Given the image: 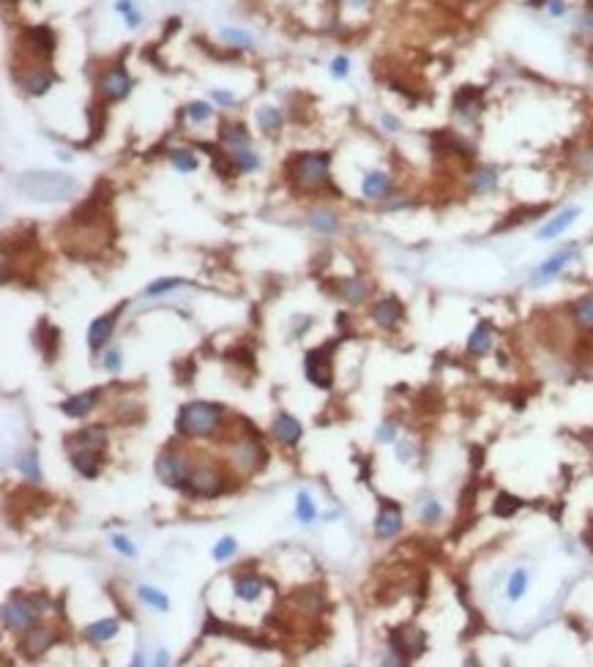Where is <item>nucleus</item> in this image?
<instances>
[{
    "instance_id": "27",
    "label": "nucleus",
    "mask_w": 593,
    "mask_h": 667,
    "mask_svg": "<svg viewBox=\"0 0 593 667\" xmlns=\"http://www.w3.org/2000/svg\"><path fill=\"white\" fill-rule=\"evenodd\" d=\"M520 506H523V501H520V498H514V495H508V492H501V495L495 498L492 514L506 520V517H511V514H517V511H520Z\"/></svg>"
},
{
    "instance_id": "2",
    "label": "nucleus",
    "mask_w": 593,
    "mask_h": 667,
    "mask_svg": "<svg viewBox=\"0 0 593 667\" xmlns=\"http://www.w3.org/2000/svg\"><path fill=\"white\" fill-rule=\"evenodd\" d=\"M222 407L210 402H189L181 407V416H178V432L186 435V438H194V435H213L222 424Z\"/></svg>"
},
{
    "instance_id": "12",
    "label": "nucleus",
    "mask_w": 593,
    "mask_h": 667,
    "mask_svg": "<svg viewBox=\"0 0 593 667\" xmlns=\"http://www.w3.org/2000/svg\"><path fill=\"white\" fill-rule=\"evenodd\" d=\"M454 110H456L465 121H473V118L481 112V88L465 85V88L454 96Z\"/></svg>"
},
{
    "instance_id": "22",
    "label": "nucleus",
    "mask_w": 593,
    "mask_h": 667,
    "mask_svg": "<svg viewBox=\"0 0 593 667\" xmlns=\"http://www.w3.org/2000/svg\"><path fill=\"white\" fill-rule=\"evenodd\" d=\"M489 348H492V329H489V323H479L468 339V351L473 356H484Z\"/></svg>"
},
{
    "instance_id": "20",
    "label": "nucleus",
    "mask_w": 593,
    "mask_h": 667,
    "mask_svg": "<svg viewBox=\"0 0 593 667\" xmlns=\"http://www.w3.org/2000/svg\"><path fill=\"white\" fill-rule=\"evenodd\" d=\"M200 148H203V151H205V154L210 156V164H213V170H216V176H219V178H230V176H233V170H238V167H235V161H233V156H230V154L225 156V154H222L216 145L200 142Z\"/></svg>"
},
{
    "instance_id": "57",
    "label": "nucleus",
    "mask_w": 593,
    "mask_h": 667,
    "mask_svg": "<svg viewBox=\"0 0 593 667\" xmlns=\"http://www.w3.org/2000/svg\"><path fill=\"white\" fill-rule=\"evenodd\" d=\"M167 662H170V656H167V653L161 651V653L156 656V665H167Z\"/></svg>"
},
{
    "instance_id": "23",
    "label": "nucleus",
    "mask_w": 593,
    "mask_h": 667,
    "mask_svg": "<svg viewBox=\"0 0 593 667\" xmlns=\"http://www.w3.org/2000/svg\"><path fill=\"white\" fill-rule=\"evenodd\" d=\"M255 454H262V449H260V443H257V438L246 440V443H241V446L235 449V462H238L244 471H257L260 465H255Z\"/></svg>"
},
{
    "instance_id": "11",
    "label": "nucleus",
    "mask_w": 593,
    "mask_h": 667,
    "mask_svg": "<svg viewBox=\"0 0 593 667\" xmlns=\"http://www.w3.org/2000/svg\"><path fill=\"white\" fill-rule=\"evenodd\" d=\"M400 528H402L400 506H397L394 501H383L380 514H378V520H375V533H378V539H391V536H397Z\"/></svg>"
},
{
    "instance_id": "36",
    "label": "nucleus",
    "mask_w": 593,
    "mask_h": 667,
    "mask_svg": "<svg viewBox=\"0 0 593 667\" xmlns=\"http://www.w3.org/2000/svg\"><path fill=\"white\" fill-rule=\"evenodd\" d=\"M296 514H298V520L301 523H312L314 520V503H312V498H309V492H298V498H296Z\"/></svg>"
},
{
    "instance_id": "47",
    "label": "nucleus",
    "mask_w": 593,
    "mask_h": 667,
    "mask_svg": "<svg viewBox=\"0 0 593 667\" xmlns=\"http://www.w3.org/2000/svg\"><path fill=\"white\" fill-rule=\"evenodd\" d=\"M440 514H443V509H440V503H437V501H427V503H424L421 517H424L427 523H435V520H440Z\"/></svg>"
},
{
    "instance_id": "41",
    "label": "nucleus",
    "mask_w": 593,
    "mask_h": 667,
    "mask_svg": "<svg viewBox=\"0 0 593 667\" xmlns=\"http://www.w3.org/2000/svg\"><path fill=\"white\" fill-rule=\"evenodd\" d=\"M230 156H233V161H235V167H238V170H244V173L255 170V167L260 164L257 156H255L252 151H246V148H241V151H230Z\"/></svg>"
},
{
    "instance_id": "53",
    "label": "nucleus",
    "mask_w": 593,
    "mask_h": 667,
    "mask_svg": "<svg viewBox=\"0 0 593 667\" xmlns=\"http://www.w3.org/2000/svg\"><path fill=\"white\" fill-rule=\"evenodd\" d=\"M547 6H550V14H555V17H560V14L566 11V3H563V0H547Z\"/></svg>"
},
{
    "instance_id": "3",
    "label": "nucleus",
    "mask_w": 593,
    "mask_h": 667,
    "mask_svg": "<svg viewBox=\"0 0 593 667\" xmlns=\"http://www.w3.org/2000/svg\"><path fill=\"white\" fill-rule=\"evenodd\" d=\"M290 167L296 170L298 186L301 189H320L323 183H328V167H331V156L323 151H312V154H301L290 161Z\"/></svg>"
},
{
    "instance_id": "9",
    "label": "nucleus",
    "mask_w": 593,
    "mask_h": 667,
    "mask_svg": "<svg viewBox=\"0 0 593 667\" xmlns=\"http://www.w3.org/2000/svg\"><path fill=\"white\" fill-rule=\"evenodd\" d=\"M123 312V304H118L109 315L105 317H96L93 323H90V331H87V345H90V351H102L107 345V339L112 336V329H115V320H118V315Z\"/></svg>"
},
{
    "instance_id": "18",
    "label": "nucleus",
    "mask_w": 593,
    "mask_h": 667,
    "mask_svg": "<svg viewBox=\"0 0 593 667\" xmlns=\"http://www.w3.org/2000/svg\"><path fill=\"white\" fill-rule=\"evenodd\" d=\"M274 435H277L284 446H296L298 440H301V424H298L293 416L282 413V416H277V422H274Z\"/></svg>"
},
{
    "instance_id": "49",
    "label": "nucleus",
    "mask_w": 593,
    "mask_h": 667,
    "mask_svg": "<svg viewBox=\"0 0 593 667\" xmlns=\"http://www.w3.org/2000/svg\"><path fill=\"white\" fill-rule=\"evenodd\" d=\"M230 356H233V358H235L238 364H244V367H249V369L255 367V356L246 351V348H235V351L230 353Z\"/></svg>"
},
{
    "instance_id": "43",
    "label": "nucleus",
    "mask_w": 593,
    "mask_h": 667,
    "mask_svg": "<svg viewBox=\"0 0 593 667\" xmlns=\"http://www.w3.org/2000/svg\"><path fill=\"white\" fill-rule=\"evenodd\" d=\"M183 284V279H178V277H170V279H159V282H154L145 293L148 296H159V293H167V290H175V287H181Z\"/></svg>"
},
{
    "instance_id": "8",
    "label": "nucleus",
    "mask_w": 593,
    "mask_h": 667,
    "mask_svg": "<svg viewBox=\"0 0 593 667\" xmlns=\"http://www.w3.org/2000/svg\"><path fill=\"white\" fill-rule=\"evenodd\" d=\"M55 643H58V634H55L53 629H28V634H25L22 643H19V653H22L25 659H36V656L47 653Z\"/></svg>"
},
{
    "instance_id": "38",
    "label": "nucleus",
    "mask_w": 593,
    "mask_h": 667,
    "mask_svg": "<svg viewBox=\"0 0 593 667\" xmlns=\"http://www.w3.org/2000/svg\"><path fill=\"white\" fill-rule=\"evenodd\" d=\"M170 159H173V164L181 170V173H189V170H194L197 167V156H194L192 151H186V148H178V151H173L170 154Z\"/></svg>"
},
{
    "instance_id": "5",
    "label": "nucleus",
    "mask_w": 593,
    "mask_h": 667,
    "mask_svg": "<svg viewBox=\"0 0 593 667\" xmlns=\"http://www.w3.org/2000/svg\"><path fill=\"white\" fill-rule=\"evenodd\" d=\"M156 476L170 487H186V481L192 476V465H189V459L178 454H161L156 459Z\"/></svg>"
},
{
    "instance_id": "45",
    "label": "nucleus",
    "mask_w": 593,
    "mask_h": 667,
    "mask_svg": "<svg viewBox=\"0 0 593 667\" xmlns=\"http://www.w3.org/2000/svg\"><path fill=\"white\" fill-rule=\"evenodd\" d=\"M577 31L582 36H588V38H593V6L582 14V17L577 19Z\"/></svg>"
},
{
    "instance_id": "55",
    "label": "nucleus",
    "mask_w": 593,
    "mask_h": 667,
    "mask_svg": "<svg viewBox=\"0 0 593 667\" xmlns=\"http://www.w3.org/2000/svg\"><path fill=\"white\" fill-rule=\"evenodd\" d=\"M213 99H216V102H222V105H233V102H235V99H233L230 93H225V90H216V93H213Z\"/></svg>"
},
{
    "instance_id": "58",
    "label": "nucleus",
    "mask_w": 593,
    "mask_h": 667,
    "mask_svg": "<svg viewBox=\"0 0 593 667\" xmlns=\"http://www.w3.org/2000/svg\"><path fill=\"white\" fill-rule=\"evenodd\" d=\"M9 3H11V0H9Z\"/></svg>"
},
{
    "instance_id": "19",
    "label": "nucleus",
    "mask_w": 593,
    "mask_h": 667,
    "mask_svg": "<svg viewBox=\"0 0 593 667\" xmlns=\"http://www.w3.org/2000/svg\"><path fill=\"white\" fill-rule=\"evenodd\" d=\"M219 140L225 142L230 151H241V148H246V142H249V134L244 132L241 123H222V126H219Z\"/></svg>"
},
{
    "instance_id": "33",
    "label": "nucleus",
    "mask_w": 593,
    "mask_h": 667,
    "mask_svg": "<svg viewBox=\"0 0 593 667\" xmlns=\"http://www.w3.org/2000/svg\"><path fill=\"white\" fill-rule=\"evenodd\" d=\"M257 121H260L265 134H277L282 126V115L279 110H274V107H262L260 112H257Z\"/></svg>"
},
{
    "instance_id": "1",
    "label": "nucleus",
    "mask_w": 593,
    "mask_h": 667,
    "mask_svg": "<svg viewBox=\"0 0 593 667\" xmlns=\"http://www.w3.org/2000/svg\"><path fill=\"white\" fill-rule=\"evenodd\" d=\"M14 189L38 203H58V200L74 197L77 181L63 173H22L14 181Z\"/></svg>"
},
{
    "instance_id": "51",
    "label": "nucleus",
    "mask_w": 593,
    "mask_h": 667,
    "mask_svg": "<svg viewBox=\"0 0 593 667\" xmlns=\"http://www.w3.org/2000/svg\"><path fill=\"white\" fill-rule=\"evenodd\" d=\"M105 367L109 369V372H118V367H121V353L118 351H109L105 356Z\"/></svg>"
},
{
    "instance_id": "32",
    "label": "nucleus",
    "mask_w": 593,
    "mask_h": 667,
    "mask_svg": "<svg viewBox=\"0 0 593 667\" xmlns=\"http://www.w3.org/2000/svg\"><path fill=\"white\" fill-rule=\"evenodd\" d=\"M309 225L314 230H320V233H333V230L339 228V219L331 211H312L309 213Z\"/></svg>"
},
{
    "instance_id": "13",
    "label": "nucleus",
    "mask_w": 593,
    "mask_h": 667,
    "mask_svg": "<svg viewBox=\"0 0 593 667\" xmlns=\"http://www.w3.org/2000/svg\"><path fill=\"white\" fill-rule=\"evenodd\" d=\"M99 394H102L99 388H90L85 394H77V397H71V400H66V402L60 405V410H63L69 419H82V416H87V413L96 407Z\"/></svg>"
},
{
    "instance_id": "14",
    "label": "nucleus",
    "mask_w": 593,
    "mask_h": 667,
    "mask_svg": "<svg viewBox=\"0 0 593 667\" xmlns=\"http://www.w3.org/2000/svg\"><path fill=\"white\" fill-rule=\"evenodd\" d=\"M71 465L85 476V479H96L99 468H102V449H80L71 454Z\"/></svg>"
},
{
    "instance_id": "29",
    "label": "nucleus",
    "mask_w": 593,
    "mask_h": 667,
    "mask_svg": "<svg viewBox=\"0 0 593 667\" xmlns=\"http://www.w3.org/2000/svg\"><path fill=\"white\" fill-rule=\"evenodd\" d=\"M572 255H575V249H569V252H560V255H555L552 260H547V263H544L539 271H536V279H550V277H555L560 268L572 260Z\"/></svg>"
},
{
    "instance_id": "26",
    "label": "nucleus",
    "mask_w": 593,
    "mask_h": 667,
    "mask_svg": "<svg viewBox=\"0 0 593 667\" xmlns=\"http://www.w3.org/2000/svg\"><path fill=\"white\" fill-rule=\"evenodd\" d=\"M115 634H118V624L109 621V618H105V621H99V624H93V626L85 629V637L93 640V643H105V640L115 637Z\"/></svg>"
},
{
    "instance_id": "4",
    "label": "nucleus",
    "mask_w": 593,
    "mask_h": 667,
    "mask_svg": "<svg viewBox=\"0 0 593 667\" xmlns=\"http://www.w3.org/2000/svg\"><path fill=\"white\" fill-rule=\"evenodd\" d=\"M333 345H326V348H314V351L306 353V361H304V369H306V378L309 383L317 388H331L333 383Z\"/></svg>"
},
{
    "instance_id": "54",
    "label": "nucleus",
    "mask_w": 593,
    "mask_h": 667,
    "mask_svg": "<svg viewBox=\"0 0 593 667\" xmlns=\"http://www.w3.org/2000/svg\"><path fill=\"white\" fill-rule=\"evenodd\" d=\"M115 9H118L121 14H126V17H129V14H134V6H132V0H118V3H115Z\"/></svg>"
},
{
    "instance_id": "7",
    "label": "nucleus",
    "mask_w": 593,
    "mask_h": 667,
    "mask_svg": "<svg viewBox=\"0 0 593 667\" xmlns=\"http://www.w3.org/2000/svg\"><path fill=\"white\" fill-rule=\"evenodd\" d=\"M186 490L192 495H203V498H210V495H219L225 490L222 484V476L210 468H192V476L186 481Z\"/></svg>"
},
{
    "instance_id": "28",
    "label": "nucleus",
    "mask_w": 593,
    "mask_h": 667,
    "mask_svg": "<svg viewBox=\"0 0 593 667\" xmlns=\"http://www.w3.org/2000/svg\"><path fill=\"white\" fill-rule=\"evenodd\" d=\"M260 591H262V580H257V577L235 580V594H238V599H244V602H255V599L260 597Z\"/></svg>"
},
{
    "instance_id": "56",
    "label": "nucleus",
    "mask_w": 593,
    "mask_h": 667,
    "mask_svg": "<svg viewBox=\"0 0 593 667\" xmlns=\"http://www.w3.org/2000/svg\"><path fill=\"white\" fill-rule=\"evenodd\" d=\"M383 126L385 129H394V132H397V129H400V121H397L394 115H383Z\"/></svg>"
},
{
    "instance_id": "21",
    "label": "nucleus",
    "mask_w": 593,
    "mask_h": 667,
    "mask_svg": "<svg viewBox=\"0 0 593 667\" xmlns=\"http://www.w3.org/2000/svg\"><path fill=\"white\" fill-rule=\"evenodd\" d=\"M577 216H579V208H566V211L558 213L552 222H547V225L539 230V238H555V235H560L563 230L575 222Z\"/></svg>"
},
{
    "instance_id": "48",
    "label": "nucleus",
    "mask_w": 593,
    "mask_h": 667,
    "mask_svg": "<svg viewBox=\"0 0 593 667\" xmlns=\"http://www.w3.org/2000/svg\"><path fill=\"white\" fill-rule=\"evenodd\" d=\"M112 545H115V550L123 553L126 558H134V555H137V550L132 547V542H129V539H123V536H112Z\"/></svg>"
},
{
    "instance_id": "31",
    "label": "nucleus",
    "mask_w": 593,
    "mask_h": 667,
    "mask_svg": "<svg viewBox=\"0 0 593 667\" xmlns=\"http://www.w3.org/2000/svg\"><path fill=\"white\" fill-rule=\"evenodd\" d=\"M575 320L582 326V329L593 331V296H585V299L577 301L575 304Z\"/></svg>"
},
{
    "instance_id": "10",
    "label": "nucleus",
    "mask_w": 593,
    "mask_h": 667,
    "mask_svg": "<svg viewBox=\"0 0 593 667\" xmlns=\"http://www.w3.org/2000/svg\"><path fill=\"white\" fill-rule=\"evenodd\" d=\"M99 90H102L105 99L118 102L123 96H129V90H132V77L123 69H109V71H105V77L99 80Z\"/></svg>"
},
{
    "instance_id": "46",
    "label": "nucleus",
    "mask_w": 593,
    "mask_h": 667,
    "mask_svg": "<svg viewBox=\"0 0 593 667\" xmlns=\"http://www.w3.org/2000/svg\"><path fill=\"white\" fill-rule=\"evenodd\" d=\"M186 110H189V118H192V121H205L210 115V107L205 105V102H192Z\"/></svg>"
},
{
    "instance_id": "42",
    "label": "nucleus",
    "mask_w": 593,
    "mask_h": 667,
    "mask_svg": "<svg viewBox=\"0 0 593 667\" xmlns=\"http://www.w3.org/2000/svg\"><path fill=\"white\" fill-rule=\"evenodd\" d=\"M233 555H235V539H233V536L219 539V545L213 547V558H216V561H227V558H233Z\"/></svg>"
},
{
    "instance_id": "50",
    "label": "nucleus",
    "mask_w": 593,
    "mask_h": 667,
    "mask_svg": "<svg viewBox=\"0 0 593 667\" xmlns=\"http://www.w3.org/2000/svg\"><path fill=\"white\" fill-rule=\"evenodd\" d=\"M348 71H350V60H348V58H336V60H333V66H331L333 77H348Z\"/></svg>"
},
{
    "instance_id": "17",
    "label": "nucleus",
    "mask_w": 593,
    "mask_h": 667,
    "mask_svg": "<svg viewBox=\"0 0 593 667\" xmlns=\"http://www.w3.org/2000/svg\"><path fill=\"white\" fill-rule=\"evenodd\" d=\"M58 342H60V334H58V329H55V326H50L47 320H38V329H36V345H38V351L44 353V358H47V361H53V358H55Z\"/></svg>"
},
{
    "instance_id": "39",
    "label": "nucleus",
    "mask_w": 593,
    "mask_h": 667,
    "mask_svg": "<svg viewBox=\"0 0 593 667\" xmlns=\"http://www.w3.org/2000/svg\"><path fill=\"white\" fill-rule=\"evenodd\" d=\"M140 599H142V602H148V604H154L156 610H170V599L164 597V594H159L156 588H148V585H142V588H140Z\"/></svg>"
},
{
    "instance_id": "25",
    "label": "nucleus",
    "mask_w": 593,
    "mask_h": 667,
    "mask_svg": "<svg viewBox=\"0 0 593 667\" xmlns=\"http://www.w3.org/2000/svg\"><path fill=\"white\" fill-rule=\"evenodd\" d=\"M369 287L364 279H348L342 282V287H339V296L348 301V304H361V301L367 299Z\"/></svg>"
},
{
    "instance_id": "37",
    "label": "nucleus",
    "mask_w": 593,
    "mask_h": 667,
    "mask_svg": "<svg viewBox=\"0 0 593 667\" xmlns=\"http://www.w3.org/2000/svg\"><path fill=\"white\" fill-rule=\"evenodd\" d=\"M547 211V206H525V208H520V211L508 213V219L501 225V228H511V225H520V222H528L530 216H541V213Z\"/></svg>"
},
{
    "instance_id": "35",
    "label": "nucleus",
    "mask_w": 593,
    "mask_h": 667,
    "mask_svg": "<svg viewBox=\"0 0 593 667\" xmlns=\"http://www.w3.org/2000/svg\"><path fill=\"white\" fill-rule=\"evenodd\" d=\"M17 468L28 476L31 481H41V471H38V457H36V452H25V454L19 457Z\"/></svg>"
},
{
    "instance_id": "6",
    "label": "nucleus",
    "mask_w": 593,
    "mask_h": 667,
    "mask_svg": "<svg viewBox=\"0 0 593 667\" xmlns=\"http://www.w3.org/2000/svg\"><path fill=\"white\" fill-rule=\"evenodd\" d=\"M36 615H38V610H36V604L31 602V597L28 599L14 597L3 607V626H6V629H31Z\"/></svg>"
},
{
    "instance_id": "24",
    "label": "nucleus",
    "mask_w": 593,
    "mask_h": 667,
    "mask_svg": "<svg viewBox=\"0 0 593 667\" xmlns=\"http://www.w3.org/2000/svg\"><path fill=\"white\" fill-rule=\"evenodd\" d=\"M105 435H107L105 427H87L82 432H77L74 438L80 443V449H105V443H107Z\"/></svg>"
},
{
    "instance_id": "30",
    "label": "nucleus",
    "mask_w": 593,
    "mask_h": 667,
    "mask_svg": "<svg viewBox=\"0 0 593 667\" xmlns=\"http://www.w3.org/2000/svg\"><path fill=\"white\" fill-rule=\"evenodd\" d=\"M388 186H391V178L385 176V173H369L364 178V194L367 197H383Z\"/></svg>"
},
{
    "instance_id": "16",
    "label": "nucleus",
    "mask_w": 593,
    "mask_h": 667,
    "mask_svg": "<svg viewBox=\"0 0 593 667\" xmlns=\"http://www.w3.org/2000/svg\"><path fill=\"white\" fill-rule=\"evenodd\" d=\"M372 320H375L380 329H394L402 320V304L397 299L380 301V304L372 309Z\"/></svg>"
},
{
    "instance_id": "40",
    "label": "nucleus",
    "mask_w": 593,
    "mask_h": 667,
    "mask_svg": "<svg viewBox=\"0 0 593 667\" xmlns=\"http://www.w3.org/2000/svg\"><path fill=\"white\" fill-rule=\"evenodd\" d=\"M495 183H498V173H495L492 167H484V170H479V173L473 176V189H479V192H487Z\"/></svg>"
},
{
    "instance_id": "34",
    "label": "nucleus",
    "mask_w": 593,
    "mask_h": 667,
    "mask_svg": "<svg viewBox=\"0 0 593 667\" xmlns=\"http://www.w3.org/2000/svg\"><path fill=\"white\" fill-rule=\"evenodd\" d=\"M525 591H528V572H525V569H517V572L508 577L506 594H508V599H511V602H517V599L525 597Z\"/></svg>"
},
{
    "instance_id": "52",
    "label": "nucleus",
    "mask_w": 593,
    "mask_h": 667,
    "mask_svg": "<svg viewBox=\"0 0 593 667\" xmlns=\"http://www.w3.org/2000/svg\"><path fill=\"white\" fill-rule=\"evenodd\" d=\"M394 432H397V427L388 422V424H383V427L378 429V438L383 440V443H385V440H394Z\"/></svg>"
},
{
    "instance_id": "44",
    "label": "nucleus",
    "mask_w": 593,
    "mask_h": 667,
    "mask_svg": "<svg viewBox=\"0 0 593 667\" xmlns=\"http://www.w3.org/2000/svg\"><path fill=\"white\" fill-rule=\"evenodd\" d=\"M222 38H225L230 47H233V44H235V47H249V41H252L249 33H244V31H233V28H225V31H222Z\"/></svg>"
},
{
    "instance_id": "15",
    "label": "nucleus",
    "mask_w": 593,
    "mask_h": 667,
    "mask_svg": "<svg viewBox=\"0 0 593 667\" xmlns=\"http://www.w3.org/2000/svg\"><path fill=\"white\" fill-rule=\"evenodd\" d=\"M25 38H28V44L33 47L36 53H41L44 58H50V55L55 53V33L47 28V25H36V28H28L25 31Z\"/></svg>"
}]
</instances>
